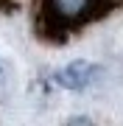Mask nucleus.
<instances>
[{
	"label": "nucleus",
	"instance_id": "nucleus-1",
	"mask_svg": "<svg viewBox=\"0 0 123 126\" xmlns=\"http://www.w3.org/2000/svg\"><path fill=\"white\" fill-rule=\"evenodd\" d=\"M101 0H48V17L59 25H73L90 17V11L98 9Z\"/></svg>",
	"mask_w": 123,
	"mask_h": 126
},
{
	"label": "nucleus",
	"instance_id": "nucleus-2",
	"mask_svg": "<svg viewBox=\"0 0 123 126\" xmlns=\"http://www.w3.org/2000/svg\"><path fill=\"white\" fill-rule=\"evenodd\" d=\"M98 73H101L98 64L78 59V62H70L67 67L59 73V84L64 87V90H81V87H87L92 79L98 76Z\"/></svg>",
	"mask_w": 123,
	"mask_h": 126
}]
</instances>
